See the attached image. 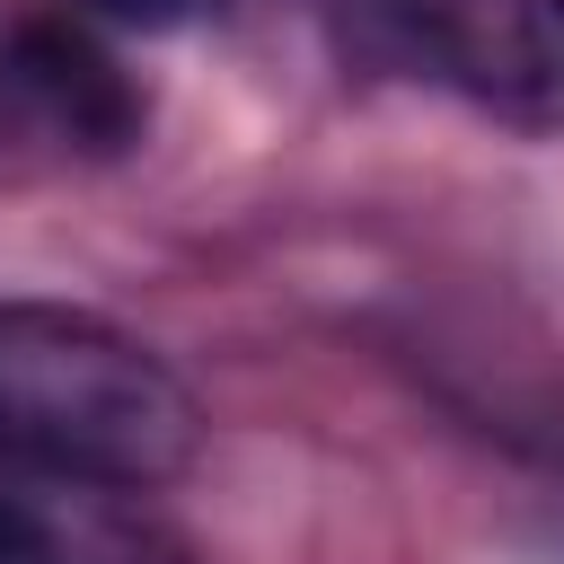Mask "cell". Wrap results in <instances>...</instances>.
Listing matches in <instances>:
<instances>
[{
    "label": "cell",
    "mask_w": 564,
    "mask_h": 564,
    "mask_svg": "<svg viewBox=\"0 0 564 564\" xmlns=\"http://www.w3.org/2000/svg\"><path fill=\"white\" fill-rule=\"evenodd\" d=\"M0 88L79 150H123L141 132V88L70 18H18L0 35Z\"/></svg>",
    "instance_id": "3957f363"
},
{
    "label": "cell",
    "mask_w": 564,
    "mask_h": 564,
    "mask_svg": "<svg viewBox=\"0 0 564 564\" xmlns=\"http://www.w3.org/2000/svg\"><path fill=\"white\" fill-rule=\"evenodd\" d=\"M397 26L467 106L564 132V0H397Z\"/></svg>",
    "instance_id": "7a4b0ae2"
},
{
    "label": "cell",
    "mask_w": 564,
    "mask_h": 564,
    "mask_svg": "<svg viewBox=\"0 0 564 564\" xmlns=\"http://www.w3.org/2000/svg\"><path fill=\"white\" fill-rule=\"evenodd\" d=\"M0 564H53V529L18 494H0Z\"/></svg>",
    "instance_id": "277c9868"
},
{
    "label": "cell",
    "mask_w": 564,
    "mask_h": 564,
    "mask_svg": "<svg viewBox=\"0 0 564 564\" xmlns=\"http://www.w3.org/2000/svg\"><path fill=\"white\" fill-rule=\"evenodd\" d=\"M79 9L106 18V26H141V35H159V26L185 18V0H79Z\"/></svg>",
    "instance_id": "5b68a950"
},
{
    "label": "cell",
    "mask_w": 564,
    "mask_h": 564,
    "mask_svg": "<svg viewBox=\"0 0 564 564\" xmlns=\"http://www.w3.org/2000/svg\"><path fill=\"white\" fill-rule=\"evenodd\" d=\"M194 397L150 344L79 308L0 300V458L88 485H159L194 458Z\"/></svg>",
    "instance_id": "6da1fadb"
}]
</instances>
